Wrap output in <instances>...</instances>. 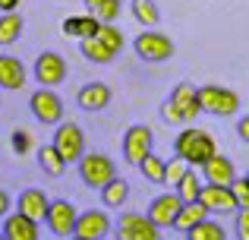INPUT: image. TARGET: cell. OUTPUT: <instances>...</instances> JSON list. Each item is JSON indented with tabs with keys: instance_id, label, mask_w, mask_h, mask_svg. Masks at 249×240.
Wrapping results in <instances>:
<instances>
[{
	"instance_id": "obj_27",
	"label": "cell",
	"mask_w": 249,
	"mask_h": 240,
	"mask_svg": "<svg viewBox=\"0 0 249 240\" xmlns=\"http://www.w3.org/2000/svg\"><path fill=\"white\" fill-rule=\"evenodd\" d=\"M139 174L152 184H167V161L158 158V155H145V161H139Z\"/></svg>"
},
{
	"instance_id": "obj_14",
	"label": "cell",
	"mask_w": 249,
	"mask_h": 240,
	"mask_svg": "<svg viewBox=\"0 0 249 240\" xmlns=\"http://www.w3.org/2000/svg\"><path fill=\"white\" fill-rule=\"evenodd\" d=\"M19 212H22V215H29L32 222H48V209H51V199L44 196L41 190H38V186H25L22 193H19Z\"/></svg>"
},
{
	"instance_id": "obj_41",
	"label": "cell",
	"mask_w": 249,
	"mask_h": 240,
	"mask_svg": "<svg viewBox=\"0 0 249 240\" xmlns=\"http://www.w3.org/2000/svg\"><path fill=\"white\" fill-rule=\"evenodd\" d=\"M117 3H123V0H117Z\"/></svg>"
},
{
	"instance_id": "obj_19",
	"label": "cell",
	"mask_w": 249,
	"mask_h": 240,
	"mask_svg": "<svg viewBox=\"0 0 249 240\" xmlns=\"http://www.w3.org/2000/svg\"><path fill=\"white\" fill-rule=\"evenodd\" d=\"M25 86V67L19 57L13 54H0V89L6 92H16V89Z\"/></svg>"
},
{
	"instance_id": "obj_38",
	"label": "cell",
	"mask_w": 249,
	"mask_h": 240,
	"mask_svg": "<svg viewBox=\"0 0 249 240\" xmlns=\"http://www.w3.org/2000/svg\"><path fill=\"white\" fill-rule=\"evenodd\" d=\"M10 215V193L6 190H0V222Z\"/></svg>"
},
{
	"instance_id": "obj_36",
	"label": "cell",
	"mask_w": 249,
	"mask_h": 240,
	"mask_svg": "<svg viewBox=\"0 0 249 240\" xmlns=\"http://www.w3.org/2000/svg\"><path fill=\"white\" fill-rule=\"evenodd\" d=\"M29 146H32L29 133H25V129H16V133H13V148L22 155V152H29Z\"/></svg>"
},
{
	"instance_id": "obj_4",
	"label": "cell",
	"mask_w": 249,
	"mask_h": 240,
	"mask_svg": "<svg viewBox=\"0 0 249 240\" xmlns=\"http://www.w3.org/2000/svg\"><path fill=\"white\" fill-rule=\"evenodd\" d=\"M79 177H82V184L85 186H91V190H101V186H107L110 180L117 177V167H114V161L107 158V155H101V152H85L79 161Z\"/></svg>"
},
{
	"instance_id": "obj_42",
	"label": "cell",
	"mask_w": 249,
	"mask_h": 240,
	"mask_svg": "<svg viewBox=\"0 0 249 240\" xmlns=\"http://www.w3.org/2000/svg\"><path fill=\"white\" fill-rule=\"evenodd\" d=\"M0 240H3V234H0Z\"/></svg>"
},
{
	"instance_id": "obj_11",
	"label": "cell",
	"mask_w": 249,
	"mask_h": 240,
	"mask_svg": "<svg viewBox=\"0 0 249 240\" xmlns=\"http://www.w3.org/2000/svg\"><path fill=\"white\" fill-rule=\"evenodd\" d=\"M35 79L38 86L51 89V86H60L67 79V60H63L57 51H41L35 60Z\"/></svg>"
},
{
	"instance_id": "obj_3",
	"label": "cell",
	"mask_w": 249,
	"mask_h": 240,
	"mask_svg": "<svg viewBox=\"0 0 249 240\" xmlns=\"http://www.w3.org/2000/svg\"><path fill=\"white\" fill-rule=\"evenodd\" d=\"M133 51L139 54V60H145V63H164V60L174 57L177 48L164 32L142 29V35H136V41H133Z\"/></svg>"
},
{
	"instance_id": "obj_28",
	"label": "cell",
	"mask_w": 249,
	"mask_h": 240,
	"mask_svg": "<svg viewBox=\"0 0 249 240\" xmlns=\"http://www.w3.org/2000/svg\"><path fill=\"white\" fill-rule=\"evenodd\" d=\"M186 240H227V231H224L221 222L205 218V222H199L193 231H186Z\"/></svg>"
},
{
	"instance_id": "obj_1",
	"label": "cell",
	"mask_w": 249,
	"mask_h": 240,
	"mask_svg": "<svg viewBox=\"0 0 249 240\" xmlns=\"http://www.w3.org/2000/svg\"><path fill=\"white\" fill-rule=\"evenodd\" d=\"M174 155L186 158L193 167H202L208 158L218 155V146H214V136L208 133V129L189 127V129H183V133L174 139Z\"/></svg>"
},
{
	"instance_id": "obj_9",
	"label": "cell",
	"mask_w": 249,
	"mask_h": 240,
	"mask_svg": "<svg viewBox=\"0 0 249 240\" xmlns=\"http://www.w3.org/2000/svg\"><path fill=\"white\" fill-rule=\"evenodd\" d=\"M54 146H57V152H60L67 161H79L82 155H85V136H82V127H79V123H73V120H70V123H67V120L57 123Z\"/></svg>"
},
{
	"instance_id": "obj_20",
	"label": "cell",
	"mask_w": 249,
	"mask_h": 240,
	"mask_svg": "<svg viewBox=\"0 0 249 240\" xmlns=\"http://www.w3.org/2000/svg\"><path fill=\"white\" fill-rule=\"evenodd\" d=\"M63 35L67 38H95L98 35V29H101V22H98L91 13H85V16H70V19H63Z\"/></svg>"
},
{
	"instance_id": "obj_2",
	"label": "cell",
	"mask_w": 249,
	"mask_h": 240,
	"mask_svg": "<svg viewBox=\"0 0 249 240\" xmlns=\"http://www.w3.org/2000/svg\"><path fill=\"white\" fill-rule=\"evenodd\" d=\"M199 105L202 114H214V117H233L240 111V95L227 86H199Z\"/></svg>"
},
{
	"instance_id": "obj_21",
	"label": "cell",
	"mask_w": 249,
	"mask_h": 240,
	"mask_svg": "<svg viewBox=\"0 0 249 240\" xmlns=\"http://www.w3.org/2000/svg\"><path fill=\"white\" fill-rule=\"evenodd\" d=\"M67 165H70V161L63 158L60 152H57L54 142H51V146H41V148H38V167H41L48 177H63Z\"/></svg>"
},
{
	"instance_id": "obj_23",
	"label": "cell",
	"mask_w": 249,
	"mask_h": 240,
	"mask_svg": "<svg viewBox=\"0 0 249 240\" xmlns=\"http://www.w3.org/2000/svg\"><path fill=\"white\" fill-rule=\"evenodd\" d=\"M205 218H208V209H205L202 203H183V209H180V215H177L174 228L186 234V231H193L196 224H199V222H205Z\"/></svg>"
},
{
	"instance_id": "obj_22",
	"label": "cell",
	"mask_w": 249,
	"mask_h": 240,
	"mask_svg": "<svg viewBox=\"0 0 249 240\" xmlns=\"http://www.w3.org/2000/svg\"><path fill=\"white\" fill-rule=\"evenodd\" d=\"M129 10H133V19L142 25V29H158L161 10H158L155 0H129Z\"/></svg>"
},
{
	"instance_id": "obj_37",
	"label": "cell",
	"mask_w": 249,
	"mask_h": 240,
	"mask_svg": "<svg viewBox=\"0 0 249 240\" xmlns=\"http://www.w3.org/2000/svg\"><path fill=\"white\" fill-rule=\"evenodd\" d=\"M237 133H240V139L249 146V114L246 117H240V123H237Z\"/></svg>"
},
{
	"instance_id": "obj_7",
	"label": "cell",
	"mask_w": 249,
	"mask_h": 240,
	"mask_svg": "<svg viewBox=\"0 0 249 240\" xmlns=\"http://www.w3.org/2000/svg\"><path fill=\"white\" fill-rule=\"evenodd\" d=\"M76 222H79V209H76L70 199H51V209H48V228L54 231L57 237H73L76 234Z\"/></svg>"
},
{
	"instance_id": "obj_18",
	"label": "cell",
	"mask_w": 249,
	"mask_h": 240,
	"mask_svg": "<svg viewBox=\"0 0 249 240\" xmlns=\"http://www.w3.org/2000/svg\"><path fill=\"white\" fill-rule=\"evenodd\" d=\"M202 177L205 184H218V186H231L237 180V171H233V161L227 155H214L202 165Z\"/></svg>"
},
{
	"instance_id": "obj_39",
	"label": "cell",
	"mask_w": 249,
	"mask_h": 240,
	"mask_svg": "<svg viewBox=\"0 0 249 240\" xmlns=\"http://www.w3.org/2000/svg\"><path fill=\"white\" fill-rule=\"evenodd\" d=\"M19 0H0V13H16Z\"/></svg>"
},
{
	"instance_id": "obj_15",
	"label": "cell",
	"mask_w": 249,
	"mask_h": 240,
	"mask_svg": "<svg viewBox=\"0 0 249 240\" xmlns=\"http://www.w3.org/2000/svg\"><path fill=\"white\" fill-rule=\"evenodd\" d=\"M76 105L89 114L104 111L110 105V86H104V82H85L79 92H76Z\"/></svg>"
},
{
	"instance_id": "obj_26",
	"label": "cell",
	"mask_w": 249,
	"mask_h": 240,
	"mask_svg": "<svg viewBox=\"0 0 249 240\" xmlns=\"http://www.w3.org/2000/svg\"><path fill=\"white\" fill-rule=\"evenodd\" d=\"M22 29H25V22H22L19 13H3V16H0V44H3V48L16 44L19 35H22Z\"/></svg>"
},
{
	"instance_id": "obj_43",
	"label": "cell",
	"mask_w": 249,
	"mask_h": 240,
	"mask_svg": "<svg viewBox=\"0 0 249 240\" xmlns=\"http://www.w3.org/2000/svg\"><path fill=\"white\" fill-rule=\"evenodd\" d=\"M246 180H249V174H246Z\"/></svg>"
},
{
	"instance_id": "obj_10",
	"label": "cell",
	"mask_w": 249,
	"mask_h": 240,
	"mask_svg": "<svg viewBox=\"0 0 249 240\" xmlns=\"http://www.w3.org/2000/svg\"><path fill=\"white\" fill-rule=\"evenodd\" d=\"M199 203L208 209V215H237V212H240L233 190H231V186H218V184H205V186H202Z\"/></svg>"
},
{
	"instance_id": "obj_33",
	"label": "cell",
	"mask_w": 249,
	"mask_h": 240,
	"mask_svg": "<svg viewBox=\"0 0 249 240\" xmlns=\"http://www.w3.org/2000/svg\"><path fill=\"white\" fill-rule=\"evenodd\" d=\"M233 237L249 240V209H240L237 215H233Z\"/></svg>"
},
{
	"instance_id": "obj_32",
	"label": "cell",
	"mask_w": 249,
	"mask_h": 240,
	"mask_svg": "<svg viewBox=\"0 0 249 240\" xmlns=\"http://www.w3.org/2000/svg\"><path fill=\"white\" fill-rule=\"evenodd\" d=\"M189 167H193V165H189L186 158H180V155H174V158L167 161V184H170V186H177V184H180L183 177H186V171H189Z\"/></svg>"
},
{
	"instance_id": "obj_30",
	"label": "cell",
	"mask_w": 249,
	"mask_h": 240,
	"mask_svg": "<svg viewBox=\"0 0 249 240\" xmlns=\"http://www.w3.org/2000/svg\"><path fill=\"white\" fill-rule=\"evenodd\" d=\"M82 3L98 22H117V16H120V3L117 0H82Z\"/></svg>"
},
{
	"instance_id": "obj_12",
	"label": "cell",
	"mask_w": 249,
	"mask_h": 240,
	"mask_svg": "<svg viewBox=\"0 0 249 240\" xmlns=\"http://www.w3.org/2000/svg\"><path fill=\"white\" fill-rule=\"evenodd\" d=\"M180 209H183V199H180V193L174 190V193H161V196H155L152 203H148V212H145V215L152 218L158 228H174Z\"/></svg>"
},
{
	"instance_id": "obj_6",
	"label": "cell",
	"mask_w": 249,
	"mask_h": 240,
	"mask_svg": "<svg viewBox=\"0 0 249 240\" xmlns=\"http://www.w3.org/2000/svg\"><path fill=\"white\" fill-rule=\"evenodd\" d=\"M117 240H161V228L142 212H123L117 222Z\"/></svg>"
},
{
	"instance_id": "obj_29",
	"label": "cell",
	"mask_w": 249,
	"mask_h": 240,
	"mask_svg": "<svg viewBox=\"0 0 249 240\" xmlns=\"http://www.w3.org/2000/svg\"><path fill=\"white\" fill-rule=\"evenodd\" d=\"M202 186H205V180L196 174V167H189L186 171V177L177 184V193H180V199L183 203H199V196H202Z\"/></svg>"
},
{
	"instance_id": "obj_16",
	"label": "cell",
	"mask_w": 249,
	"mask_h": 240,
	"mask_svg": "<svg viewBox=\"0 0 249 240\" xmlns=\"http://www.w3.org/2000/svg\"><path fill=\"white\" fill-rule=\"evenodd\" d=\"M170 101L177 105V111L183 114V120H196V114H202V105H199V89L193 86V82H180V86H174V92H170Z\"/></svg>"
},
{
	"instance_id": "obj_31",
	"label": "cell",
	"mask_w": 249,
	"mask_h": 240,
	"mask_svg": "<svg viewBox=\"0 0 249 240\" xmlns=\"http://www.w3.org/2000/svg\"><path fill=\"white\" fill-rule=\"evenodd\" d=\"M98 38H101V41L107 44L114 54H120V51H123V32L117 29L114 22H101V29H98Z\"/></svg>"
},
{
	"instance_id": "obj_5",
	"label": "cell",
	"mask_w": 249,
	"mask_h": 240,
	"mask_svg": "<svg viewBox=\"0 0 249 240\" xmlns=\"http://www.w3.org/2000/svg\"><path fill=\"white\" fill-rule=\"evenodd\" d=\"M29 111L32 117L38 123H44V127H57V123H63V101L57 98L54 89H38V92H32L29 98Z\"/></svg>"
},
{
	"instance_id": "obj_17",
	"label": "cell",
	"mask_w": 249,
	"mask_h": 240,
	"mask_svg": "<svg viewBox=\"0 0 249 240\" xmlns=\"http://www.w3.org/2000/svg\"><path fill=\"white\" fill-rule=\"evenodd\" d=\"M0 234H3V240H38V222H32L22 212H13L3 218Z\"/></svg>"
},
{
	"instance_id": "obj_40",
	"label": "cell",
	"mask_w": 249,
	"mask_h": 240,
	"mask_svg": "<svg viewBox=\"0 0 249 240\" xmlns=\"http://www.w3.org/2000/svg\"><path fill=\"white\" fill-rule=\"evenodd\" d=\"M67 240H82V237H76V234H73V237H67Z\"/></svg>"
},
{
	"instance_id": "obj_8",
	"label": "cell",
	"mask_w": 249,
	"mask_h": 240,
	"mask_svg": "<svg viewBox=\"0 0 249 240\" xmlns=\"http://www.w3.org/2000/svg\"><path fill=\"white\" fill-rule=\"evenodd\" d=\"M152 127L145 123H133V127L123 133V158L129 165L139 167V161H145V155H152Z\"/></svg>"
},
{
	"instance_id": "obj_24",
	"label": "cell",
	"mask_w": 249,
	"mask_h": 240,
	"mask_svg": "<svg viewBox=\"0 0 249 240\" xmlns=\"http://www.w3.org/2000/svg\"><path fill=\"white\" fill-rule=\"evenodd\" d=\"M79 51H82L85 60H91V63H110V60L117 57L98 35H95V38H82V41H79Z\"/></svg>"
},
{
	"instance_id": "obj_13",
	"label": "cell",
	"mask_w": 249,
	"mask_h": 240,
	"mask_svg": "<svg viewBox=\"0 0 249 240\" xmlns=\"http://www.w3.org/2000/svg\"><path fill=\"white\" fill-rule=\"evenodd\" d=\"M107 234H110V218H107V212H98V209L79 212V222H76V237H82V240H104Z\"/></svg>"
},
{
	"instance_id": "obj_25",
	"label": "cell",
	"mask_w": 249,
	"mask_h": 240,
	"mask_svg": "<svg viewBox=\"0 0 249 240\" xmlns=\"http://www.w3.org/2000/svg\"><path fill=\"white\" fill-rule=\"evenodd\" d=\"M126 199H129V184L123 177H114L107 186H101V203L107 209H120Z\"/></svg>"
},
{
	"instance_id": "obj_34",
	"label": "cell",
	"mask_w": 249,
	"mask_h": 240,
	"mask_svg": "<svg viewBox=\"0 0 249 240\" xmlns=\"http://www.w3.org/2000/svg\"><path fill=\"white\" fill-rule=\"evenodd\" d=\"M231 190H233V196H237V205H240V209H249V180L246 177H237L231 184Z\"/></svg>"
},
{
	"instance_id": "obj_35",
	"label": "cell",
	"mask_w": 249,
	"mask_h": 240,
	"mask_svg": "<svg viewBox=\"0 0 249 240\" xmlns=\"http://www.w3.org/2000/svg\"><path fill=\"white\" fill-rule=\"evenodd\" d=\"M161 117H164L167 123H186V120H183V114L180 111H177V105H174V101H164V105H161Z\"/></svg>"
}]
</instances>
